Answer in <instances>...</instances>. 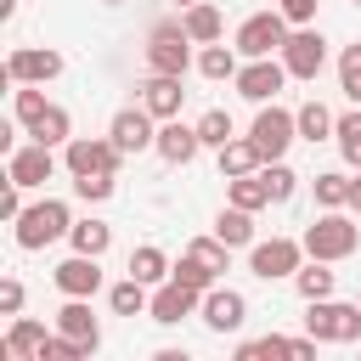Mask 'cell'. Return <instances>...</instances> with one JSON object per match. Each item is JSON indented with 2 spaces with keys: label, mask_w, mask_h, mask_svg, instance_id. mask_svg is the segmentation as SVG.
<instances>
[{
  "label": "cell",
  "mask_w": 361,
  "mask_h": 361,
  "mask_svg": "<svg viewBox=\"0 0 361 361\" xmlns=\"http://www.w3.org/2000/svg\"><path fill=\"white\" fill-rule=\"evenodd\" d=\"M68 231H73V209H68L62 197H39V203H28V209L11 220V237H17L23 254H39V248L62 243Z\"/></svg>",
  "instance_id": "cell-1"
},
{
  "label": "cell",
  "mask_w": 361,
  "mask_h": 361,
  "mask_svg": "<svg viewBox=\"0 0 361 361\" xmlns=\"http://www.w3.org/2000/svg\"><path fill=\"white\" fill-rule=\"evenodd\" d=\"M305 254L310 259H327V265H338V259H350L355 248H361V226H355V214L350 209H322L310 226H305Z\"/></svg>",
  "instance_id": "cell-2"
},
{
  "label": "cell",
  "mask_w": 361,
  "mask_h": 361,
  "mask_svg": "<svg viewBox=\"0 0 361 361\" xmlns=\"http://www.w3.org/2000/svg\"><path fill=\"white\" fill-rule=\"evenodd\" d=\"M305 333L316 344H361V299H310Z\"/></svg>",
  "instance_id": "cell-3"
},
{
  "label": "cell",
  "mask_w": 361,
  "mask_h": 361,
  "mask_svg": "<svg viewBox=\"0 0 361 361\" xmlns=\"http://www.w3.org/2000/svg\"><path fill=\"white\" fill-rule=\"evenodd\" d=\"M192 68V34L180 17H164L147 28V73H180L186 79Z\"/></svg>",
  "instance_id": "cell-4"
},
{
  "label": "cell",
  "mask_w": 361,
  "mask_h": 361,
  "mask_svg": "<svg viewBox=\"0 0 361 361\" xmlns=\"http://www.w3.org/2000/svg\"><path fill=\"white\" fill-rule=\"evenodd\" d=\"M288 34H293V23L271 6V11H254V17H243L237 23V51H243V62L248 56H282V45H288Z\"/></svg>",
  "instance_id": "cell-5"
},
{
  "label": "cell",
  "mask_w": 361,
  "mask_h": 361,
  "mask_svg": "<svg viewBox=\"0 0 361 361\" xmlns=\"http://www.w3.org/2000/svg\"><path fill=\"white\" fill-rule=\"evenodd\" d=\"M248 141L259 147V158H265V164H271V158H288V147L299 141V118H293L288 107L265 102V107L254 113V124H248Z\"/></svg>",
  "instance_id": "cell-6"
},
{
  "label": "cell",
  "mask_w": 361,
  "mask_h": 361,
  "mask_svg": "<svg viewBox=\"0 0 361 361\" xmlns=\"http://www.w3.org/2000/svg\"><path fill=\"white\" fill-rule=\"evenodd\" d=\"M124 152L113 147V135H73L62 147V169L68 175H118Z\"/></svg>",
  "instance_id": "cell-7"
},
{
  "label": "cell",
  "mask_w": 361,
  "mask_h": 361,
  "mask_svg": "<svg viewBox=\"0 0 361 361\" xmlns=\"http://www.w3.org/2000/svg\"><path fill=\"white\" fill-rule=\"evenodd\" d=\"M305 259H310V254H305L299 237H271V243H254V248H248V271H254L259 282H282V276L293 282V271H299Z\"/></svg>",
  "instance_id": "cell-8"
},
{
  "label": "cell",
  "mask_w": 361,
  "mask_h": 361,
  "mask_svg": "<svg viewBox=\"0 0 361 361\" xmlns=\"http://www.w3.org/2000/svg\"><path fill=\"white\" fill-rule=\"evenodd\" d=\"M237 96L243 102H254V107H265V102H276V90L288 85V68H282V56H248L243 68H237Z\"/></svg>",
  "instance_id": "cell-9"
},
{
  "label": "cell",
  "mask_w": 361,
  "mask_h": 361,
  "mask_svg": "<svg viewBox=\"0 0 361 361\" xmlns=\"http://www.w3.org/2000/svg\"><path fill=\"white\" fill-rule=\"evenodd\" d=\"M282 68H288V79H316V73L327 68V39H322L316 23H305V28L288 34V45H282Z\"/></svg>",
  "instance_id": "cell-10"
},
{
  "label": "cell",
  "mask_w": 361,
  "mask_h": 361,
  "mask_svg": "<svg viewBox=\"0 0 361 361\" xmlns=\"http://www.w3.org/2000/svg\"><path fill=\"white\" fill-rule=\"evenodd\" d=\"M62 73V51L51 45H11L6 56V85H51Z\"/></svg>",
  "instance_id": "cell-11"
},
{
  "label": "cell",
  "mask_w": 361,
  "mask_h": 361,
  "mask_svg": "<svg viewBox=\"0 0 361 361\" xmlns=\"http://www.w3.org/2000/svg\"><path fill=\"white\" fill-rule=\"evenodd\" d=\"M107 135H113V147H118L124 158H135V152H152V147H158V118L135 102V107H118V113H113Z\"/></svg>",
  "instance_id": "cell-12"
},
{
  "label": "cell",
  "mask_w": 361,
  "mask_h": 361,
  "mask_svg": "<svg viewBox=\"0 0 361 361\" xmlns=\"http://www.w3.org/2000/svg\"><path fill=\"white\" fill-rule=\"evenodd\" d=\"M51 175H56V147H45V141H28V147H11V152H6V180H17L23 192L45 186Z\"/></svg>",
  "instance_id": "cell-13"
},
{
  "label": "cell",
  "mask_w": 361,
  "mask_h": 361,
  "mask_svg": "<svg viewBox=\"0 0 361 361\" xmlns=\"http://www.w3.org/2000/svg\"><path fill=\"white\" fill-rule=\"evenodd\" d=\"M51 282H56L62 299H96L102 293V254H68L51 271Z\"/></svg>",
  "instance_id": "cell-14"
},
{
  "label": "cell",
  "mask_w": 361,
  "mask_h": 361,
  "mask_svg": "<svg viewBox=\"0 0 361 361\" xmlns=\"http://www.w3.org/2000/svg\"><path fill=\"white\" fill-rule=\"evenodd\" d=\"M197 305H203V293L169 276V282H158V288H152V305H147V316H152L158 327H180L186 316H197Z\"/></svg>",
  "instance_id": "cell-15"
},
{
  "label": "cell",
  "mask_w": 361,
  "mask_h": 361,
  "mask_svg": "<svg viewBox=\"0 0 361 361\" xmlns=\"http://www.w3.org/2000/svg\"><path fill=\"white\" fill-rule=\"evenodd\" d=\"M197 316H203V327H209V333H237V327L248 322V299H243L237 288H226V282H214V288L203 293V305H197Z\"/></svg>",
  "instance_id": "cell-16"
},
{
  "label": "cell",
  "mask_w": 361,
  "mask_h": 361,
  "mask_svg": "<svg viewBox=\"0 0 361 361\" xmlns=\"http://www.w3.org/2000/svg\"><path fill=\"white\" fill-rule=\"evenodd\" d=\"M180 102H186V90H180V73H147V85H141V107L164 124V118H180Z\"/></svg>",
  "instance_id": "cell-17"
},
{
  "label": "cell",
  "mask_w": 361,
  "mask_h": 361,
  "mask_svg": "<svg viewBox=\"0 0 361 361\" xmlns=\"http://www.w3.org/2000/svg\"><path fill=\"white\" fill-rule=\"evenodd\" d=\"M197 147H203L197 124H180V118H164V124H158V147H152V152H158L164 164H192Z\"/></svg>",
  "instance_id": "cell-18"
},
{
  "label": "cell",
  "mask_w": 361,
  "mask_h": 361,
  "mask_svg": "<svg viewBox=\"0 0 361 361\" xmlns=\"http://www.w3.org/2000/svg\"><path fill=\"white\" fill-rule=\"evenodd\" d=\"M45 322H34V316H11V327H6V338H0V355H11V361H39V350H45Z\"/></svg>",
  "instance_id": "cell-19"
},
{
  "label": "cell",
  "mask_w": 361,
  "mask_h": 361,
  "mask_svg": "<svg viewBox=\"0 0 361 361\" xmlns=\"http://www.w3.org/2000/svg\"><path fill=\"white\" fill-rule=\"evenodd\" d=\"M56 333H68V338H79L90 355L102 350V322L90 316V299H68L62 310H56Z\"/></svg>",
  "instance_id": "cell-20"
},
{
  "label": "cell",
  "mask_w": 361,
  "mask_h": 361,
  "mask_svg": "<svg viewBox=\"0 0 361 361\" xmlns=\"http://www.w3.org/2000/svg\"><path fill=\"white\" fill-rule=\"evenodd\" d=\"M180 23H186L192 45H214V39H226V17H220V6H214V0L186 6V11H180Z\"/></svg>",
  "instance_id": "cell-21"
},
{
  "label": "cell",
  "mask_w": 361,
  "mask_h": 361,
  "mask_svg": "<svg viewBox=\"0 0 361 361\" xmlns=\"http://www.w3.org/2000/svg\"><path fill=\"white\" fill-rule=\"evenodd\" d=\"M214 237H220L226 248H254V243H259V237H254V209L226 203V209L214 214Z\"/></svg>",
  "instance_id": "cell-22"
},
{
  "label": "cell",
  "mask_w": 361,
  "mask_h": 361,
  "mask_svg": "<svg viewBox=\"0 0 361 361\" xmlns=\"http://www.w3.org/2000/svg\"><path fill=\"white\" fill-rule=\"evenodd\" d=\"M34 141H45V147H68L73 141V118H68V107L62 102H45V113L34 118V124H23Z\"/></svg>",
  "instance_id": "cell-23"
},
{
  "label": "cell",
  "mask_w": 361,
  "mask_h": 361,
  "mask_svg": "<svg viewBox=\"0 0 361 361\" xmlns=\"http://www.w3.org/2000/svg\"><path fill=\"white\" fill-rule=\"evenodd\" d=\"M293 118H299V141H310V147H316V141H333V130H338V118H333V113H327V102H316V96H310V102H299V107H293Z\"/></svg>",
  "instance_id": "cell-24"
},
{
  "label": "cell",
  "mask_w": 361,
  "mask_h": 361,
  "mask_svg": "<svg viewBox=\"0 0 361 361\" xmlns=\"http://www.w3.org/2000/svg\"><path fill=\"white\" fill-rule=\"evenodd\" d=\"M147 305H152V288L141 276H124V282L107 288V310L113 316H147Z\"/></svg>",
  "instance_id": "cell-25"
},
{
  "label": "cell",
  "mask_w": 361,
  "mask_h": 361,
  "mask_svg": "<svg viewBox=\"0 0 361 361\" xmlns=\"http://www.w3.org/2000/svg\"><path fill=\"white\" fill-rule=\"evenodd\" d=\"M68 248H73V254H107V248H113V226L96 220V214H85V220H73Z\"/></svg>",
  "instance_id": "cell-26"
},
{
  "label": "cell",
  "mask_w": 361,
  "mask_h": 361,
  "mask_svg": "<svg viewBox=\"0 0 361 361\" xmlns=\"http://www.w3.org/2000/svg\"><path fill=\"white\" fill-rule=\"evenodd\" d=\"M169 254L158 248V243H141V248H130V276H141L147 288H158V282H169Z\"/></svg>",
  "instance_id": "cell-27"
},
{
  "label": "cell",
  "mask_w": 361,
  "mask_h": 361,
  "mask_svg": "<svg viewBox=\"0 0 361 361\" xmlns=\"http://www.w3.org/2000/svg\"><path fill=\"white\" fill-rule=\"evenodd\" d=\"M293 288H299V299L310 305V299H333V288H338V276L327 271V259H305V265L293 271Z\"/></svg>",
  "instance_id": "cell-28"
},
{
  "label": "cell",
  "mask_w": 361,
  "mask_h": 361,
  "mask_svg": "<svg viewBox=\"0 0 361 361\" xmlns=\"http://www.w3.org/2000/svg\"><path fill=\"white\" fill-rule=\"evenodd\" d=\"M237 56H243L237 45H220V39H214V45H203V51H197V73H203V79H214V85H220V79H237V68H243Z\"/></svg>",
  "instance_id": "cell-29"
},
{
  "label": "cell",
  "mask_w": 361,
  "mask_h": 361,
  "mask_svg": "<svg viewBox=\"0 0 361 361\" xmlns=\"http://www.w3.org/2000/svg\"><path fill=\"white\" fill-rule=\"evenodd\" d=\"M259 164H265V158H259V147H254L248 135H231V141L220 147V175H226V180H231V175H254Z\"/></svg>",
  "instance_id": "cell-30"
},
{
  "label": "cell",
  "mask_w": 361,
  "mask_h": 361,
  "mask_svg": "<svg viewBox=\"0 0 361 361\" xmlns=\"http://www.w3.org/2000/svg\"><path fill=\"white\" fill-rule=\"evenodd\" d=\"M226 203H237V209H254V214H259V209L271 203L265 175H259V169H254V175H231V180H226Z\"/></svg>",
  "instance_id": "cell-31"
},
{
  "label": "cell",
  "mask_w": 361,
  "mask_h": 361,
  "mask_svg": "<svg viewBox=\"0 0 361 361\" xmlns=\"http://www.w3.org/2000/svg\"><path fill=\"white\" fill-rule=\"evenodd\" d=\"M333 141H338L344 164H350V169H361V107L338 113V130H333Z\"/></svg>",
  "instance_id": "cell-32"
},
{
  "label": "cell",
  "mask_w": 361,
  "mask_h": 361,
  "mask_svg": "<svg viewBox=\"0 0 361 361\" xmlns=\"http://www.w3.org/2000/svg\"><path fill=\"white\" fill-rule=\"evenodd\" d=\"M169 276H175V282H186V288H197V293H209V288L220 282V271H209L197 254H180V259L169 265Z\"/></svg>",
  "instance_id": "cell-33"
},
{
  "label": "cell",
  "mask_w": 361,
  "mask_h": 361,
  "mask_svg": "<svg viewBox=\"0 0 361 361\" xmlns=\"http://www.w3.org/2000/svg\"><path fill=\"white\" fill-rule=\"evenodd\" d=\"M197 135H203V147H214V152H220V147L237 135V124H231V113H226V107H209V113L197 118Z\"/></svg>",
  "instance_id": "cell-34"
},
{
  "label": "cell",
  "mask_w": 361,
  "mask_h": 361,
  "mask_svg": "<svg viewBox=\"0 0 361 361\" xmlns=\"http://www.w3.org/2000/svg\"><path fill=\"white\" fill-rule=\"evenodd\" d=\"M259 175H265V192H271V203H288L293 192H299V175L282 164V158H271V164H259Z\"/></svg>",
  "instance_id": "cell-35"
},
{
  "label": "cell",
  "mask_w": 361,
  "mask_h": 361,
  "mask_svg": "<svg viewBox=\"0 0 361 361\" xmlns=\"http://www.w3.org/2000/svg\"><path fill=\"white\" fill-rule=\"evenodd\" d=\"M310 186H316V203L322 209H344V197H350V175L344 169H322Z\"/></svg>",
  "instance_id": "cell-36"
},
{
  "label": "cell",
  "mask_w": 361,
  "mask_h": 361,
  "mask_svg": "<svg viewBox=\"0 0 361 361\" xmlns=\"http://www.w3.org/2000/svg\"><path fill=\"white\" fill-rule=\"evenodd\" d=\"M338 90L350 96V107H361V39L344 45V56H338Z\"/></svg>",
  "instance_id": "cell-37"
},
{
  "label": "cell",
  "mask_w": 361,
  "mask_h": 361,
  "mask_svg": "<svg viewBox=\"0 0 361 361\" xmlns=\"http://www.w3.org/2000/svg\"><path fill=\"white\" fill-rule=\"evenodd\" d=\"M186 254H197V259H203L209 271H220V276H226V265H231V248H226L214 231H209V237H192V243H186Z\"/></svg>",
  "instance_id": "cell-38"
},
{
  "label": "cell",
  "mask_w": 361,
  "mask_h": 361,
  "mask_svg": "<svg viewBox=\"0 0 361 361\" xmlns=\"http://www.w3.org/2000/svg\"><path fill=\"white\" fill-rule=\"evenodd\" d=\"M118 192V175H73V197H85V203H107Z\"/></svg>",
  "instance_id": "cell-39"
},
{
  "label": "cell",
  "mask_w": 361,
  "mask_h": 361,
  "mask_svg": "<svg viewBox=\"0 0 361 361\" xmlns=\"http://www.w3.org/2000/svg\"><path fill=\"white\" fill-rule=\"evenodd\" d=\"M23 299H28L23 282L17 276H0V316H23Z\"/></svg>",
  "instance_id": "cell-40"
},
{
  "label": "cell",
  "mask_w": 361,
  "mask_h": 361,
  "mask_svg": "<svg viewBox=\"0 0 361 361\" xmlns=\"http://www.w3.org/2000/svg\"><path fill=\"white\" fill-rule=\"evenodd\" d=\"M316 6L322 0H276V11L293 23V28H305V23H316Z\"/></svg>",
  "instance_id": "cell-41"
},
{
  "label": "cell",
  "mask_w": 361,
  "mask_h": 361,
  "mask_svg": "<svg viewBox=\"0 0 361 361\" xmlns=\"http://www.w3.org/2000/svg\"><path fill=\"white\" fill-rule=\"evenodd\" d=\"M23 209H28V203H23V186H17V180H6V186H0V220H17Z\"/></svg>",
  "instance_id": "cell-42"
},
{
  "label": "cell",
  "mask_w": 361,
  "mask_h": 361,
  "mask_svg": "<svg viewBox=\"0 0 361 361\" xmlns=\"http://www.w3.org/2000/svg\"><path fill=\"white\" fill-rule=\"evenodd\" d=\"M350 214H361V169H350V197H344Z\"/></svg>",
  "instance_id": "cell-43"
},
{
  "label": "cell",
  "mask_w": 361,
  "mask_h": 361,
  "mask_svg": "<svg viewBox=\"0 0 361 361\" xmlns=\"http://www.w3.org/2000/svg\"><path fill=\"white\" fill-rule=\"evenodd\" d=\"M175 6H180V11H186V6H197V0H175Z\"/></svg>",
  "instance_id": "cell-44"
},
{
  "label": "cell",
  "mask_w": 361,
  "mask_h": 361,
  "mask_svg": "<svg viewBox=\"0 0 361 361\" xmlns=\"http://www.w3.org/2000/svg\"><path fill=\"white\" fill-rule=\"evenodd\" d=\"M102 6H118V0H102Z\"/></svg>",
  "instance_id": "cell-45"
},
{
  "label": "cell",
  "mask_w": 361,
  "mask_h": 361,
  "mask_svg": "<svg viewBox=\"0 0 361 361\" xmlns=\"http://www.w3.org/2000/svg\"><path fill=\"white\" fill-rule=\"evenodd\" d=\"M350 6H361V0H350Z\"/></svg>",
  "instance_id": "cell-46"
},
{
  "label": "cell",
  "mask_w": 361,
  "mask_h": 361,
  "mask_svg": "<svg viewBox=\"0 0 361 361\" xmlns=\"http://www.w3.org/2000/svg\"><path fill=\"white\" fill-rule=\"evenodd\" d=\"M355 299H361V293H355Z\"/></svg>",
  "instance_id": "cell-47"
}]
</instances>
